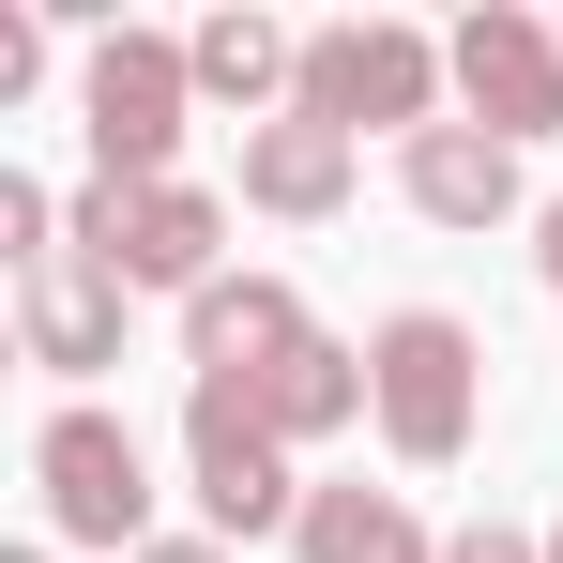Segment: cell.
<instances>
[{
	"label": "cell",
	"mask_w": 563,
	"mask_h": 563,
	"mask_svg": "<svg viewBox=\"0 0 563 563\" xmlns=\"http://www.w3.org/2000/svg\"><path fill=\"white\" fill-rule=\"evenodd\" d=\"M442 46L427 31H396V15H335V31H305V122H335V137H366V122H396V137H427V107H442Z\"/></svg>",
	"instance_id": "obj_1"
},
{
	"label": "cell",
	"mask_w": 563,
	"mask_h": 563,
	"mask_svg": "<svg viewBox=\"0 0 563 563\" xmlns=\"http://www.w3.org/2000/svg\"><path fill=\"white\" fill-rule=\"evenodd\" d=\"M62 244H77L92 275H122V289H184V305H198V289H213V244H229V213H213L198 184H92Z\"/></svg>",
	"instance_id": "obj_2"
},
{
	"label": "cell",
	"mask_w": 563,
	"mask_h": 563,
	"mask_svg": "<svg viewBox=\"0 0 563 563\" xmlns=\"http://www.w3.org/2000/svg\"><path fill=\"white\" fill-rule=\"evenodd\" d=\"M184 92H198V62L168 46V31H107L92 46V184H168Z\"/></svg>",
	"instance_id": "obj_3"
},
{
	"label": "cell",
	"mask_w": 563,
	"mask_h": 563,
	"mask_svg": "<svg viewBox=\"0 0 563 563\" xmlns=\"http://www.w3.org/2000/svg\"><path fill=\"white\" fill-rule=\"evenodd\" d=\"M31 487H46V518L77 549H137V518H153V457H137L122 411H46L31 427Z\"/></svg>",
	"instance_id": "obj_4"
},
{
	"label": "cell",
	"mask_w": 563,
	"mask_h": 563,
	"mask_svg": "<svg viewBox=\"0 0 563 563\" xmlns=\"http://www.w3.org/2000/svg\"><path fill=\"white\" fill-rule=\"evenodd\" d=\"M366 380H380V442H396L411 472H442L472 442V335L442 320V305L380 320V335H366Z\"/></svg>",
	"instance_id": "obj_5"
},
{
	"label": "cell",
	"mask_w": 563,
	"mask_h": 563,
	"mask_svg": "<svg viewBox=\"0 0 563 563\" xmlns=\"http://www.w3.org/2000/svg\"><path fill=\"white\" fill-rule=\"evenodd\" d=\"M442 62H457V92H472V122H487V137H549V122H563V31H549V15L472 0Z\"/></svg>",
	"instance_id": "obj_6"
},
{
	"label": "cell",
	"mask_w": 563,
	"mask_h": 563,
	"mask_svg": "<svg viewBox=\"0 0 563 563\" xmlns=\"http://www.w3.org/2000/svg\"><path fill=\"white\" fill-rule=\"evenodd\" d=\"M184 457H198V503H213V533H275L305 518V487H289V442L229 396V380H198L184 396Z\"/></svg>",
	"instance_id": "obj_7"
},
{
	"label": "cell",
	"mask_w": 563,
	"mask_h": 563,
	"mask_svg": "<svg viewBox=\"0 0 563 563\" xmlns=\"http://www.w3.org/2000/svg\"><path fill=\"white\" fill-rule=\"evenodd\" d=\"M15 335H31V366H62V380L122 366V275H92V260L62 244L46 275H15Z\"/></svg>",
	"instance_id": "obj_8"
},
{
	"label": "cell",
	"mask_w": 563,
	"mask_h": 563,
	"mask_svg": "<svg viewBox=\"0 0 563 563\" xmlns=\"http://www.w3.org/2000/svg\"><path fill=\"white\" fill-rule=\"evenodd\" d=\"M229 396H244L275 442H335V427H366V411H380L366 351H335V335H305V351H275V366H244Z\"/></svg>",
	"instance_id": "obj_9"
},
{
	"label": "cell",
	"mask_w": 563,
	"mask_h": 563,
	"mask_svg": "<svg viewBox=\"0 0 563 563\" xmlns=\"http://www.w3.org/2000/svg\"><path fill=\"white\" fill-rule=\"evenodd\" d=\"M396 184H411L427 229H503V213H518V137H487V122H427Z\"/></svg>",
	"instance_id": "obj_10"
},
{
	"label": "cell",
	"mask_w": 563,
	"mask_h": 563,
	"mask_svg": "<svg viewBox=\"0 0 563 563\" xmlns=\"http://www.w3.org/2000/svg\"><path fill=\"white\" fill-rule=\"evenodd\" d=\"M184 351H198V380H244V366H275V351H305L289 275H213V289L184 305Z\"/></svg>",
	"instance_id": "obj_11"
},
{
	"label": "cell",
	"mask_w": 563,
	"mask_h": 563,
	"mask_svg": "<svg viewBox=\"0 0 563 563\" xmlns=\"http://www.w3.org/2000/svg\"><path fill=\"white\" fill-rule=\"evenodd\" d=\"M244 198H260V213H335V198H351V137L305 122V107L244 122Z\"/></svg>",
	"instance_id": "obj_12"
},
{
	"label": "cell",
	"mask_w": 563,
	"mask_h": 563,
	"mask_svg": "<svg viewBox=\"0 0 563 563\" xmlns=\"http://www.w3.org/2000/svg\"><path fill=\"white\" fill-rule=\"evenodd\" d=\"M289 549H305V563H442V549H427V518H411L396 487H305Z\"/></svg>",
	"instance_id": "obj_13"
},
{
	"label": "cell",
	"mask_w": 563,
	"mask_h": 563,
	"mask_svg": "<svg viewBox=\"0 0 563 563\" xmlns=\"http://www.w3.org/2000/svg\"><path fill=\"white\" fill-rule=\"evenodd\" d=\"M184 62H198V92H229V107L305 92V46H289L275 15H213V31H184Z\"/></svg>",
	"instance_id": "obj_14"
},
{
	"label": "cell",
	"mask_w": 563,
	"mask_h": 563,
	"mask_svg": "<svg viewBox=\"0 0 563 563\" xmlns=\"http://www.w3.org/2000/svg\"><path fill=\"white\" fill-rule=\"evenodd\" d=\"M442 563H549V549H533V533H503V518H472V533H457Z\"/></svg>",
	"instance_id": "obj_15"
},
{
	"label": "cell",
	"mask_w": 563,
	"mask_h": 563,
	"mask_svg": "<svg viewBox=\"0 0 563 563\" xmlns=\"http://www.w3.org/2000/svg\"><path fill=\"white\" fill-rule=\"evenodd\" d=\"M137 563H229V549H213V533H168V549H137Z\"/></svg>",
	"instance_id": "obj_16"
},
{
	"label": "cell",
	"mask_w": 563,
	"mask_h": 563,
	"mask_svg": "<svg viewBox=\"0 0 563 563\" xmlns=\"http://www.w3.org/2000/svg\"><path fill=\"white\" fill-rule=\"evenodd\" d=\"M533 260H549V289H563V198H549V244H533Z\"/></svg>",
	"instance_id": "obj_17"
},
{
	"label": "cell",
	"mask_w": 563,
	"mask_h": 563,
	"mask_svg": "<svg viewBox=\"0 0 563 563\" xmlns=\"http://www.w3.org/2000/svg\"><path fill=\"white\" fill-rule=\"evenodd\" d=\"M15 563H46V549H15Z\"/></svg>",
	"instance_id": "obj_18"
},
{
	"label": "cell",
	"mask_w": 563,
	"mask_h": 563,
	"mask_svg": "<svg viewBox=\"0 0 563 563\" xmlns=\"http://www.w3.org/2000/svg\"><path fill=\"white\" fill-rule=\"evenodd\" d=\"M549 563H563V533H549Z\"/></svg>",
	"instance_id": "obj_19"
}]
</instances>
